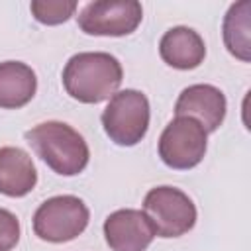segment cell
I'll return each instance as SVG.
<instances>
[{
    "label": "cell",
    "mask_w": 251,
    "mask_h": 251,
    "mask_svg": "<svg viewBox=\"0 0 251 251\" xmlns=\"http://www.w3.org/2000/svg\"><path fill=\"white\" fill-rule=\"evenodd\" d=\"M120 61L104 51H82L73 55L63 69L67 94L82 104H98L112 98L122 84Z\"/></svg>",
    "instance_id": "6da1fadb"
},
{
    "label": "cell",
    "mask_w": 251,
    "mask_h": 251,
    "mask_svg": "<svg viewBox=\"0 0 251 251\" xmlns=\"http://www.w3.org/2000/svg\"><path fill=\"white\" fill-rule=\"evenodd\" d=\"M25 141L57 175L75 176L88 165L90 151L84 137L65 122H43L25 131Z\"/></svg>",
    "instance_id": "7a4b0ae2"
},
{
    "label": "cell",
    "mask_w": 251,
    "mask_h": 251,
    "mask_svg": "<svg viewBox=\"0 0 251 251\" xmlns=\"http://www.w3.org/2000/svg\"><path fill=\"white\" fill-rule=\"evenodd\" d=\"M149 100L143 92L126 88L116 92L102 112V126L110 141L120 147L137 145L149 129Z\"/></svg>",
    "instance_id": "3957f363"
},
{
    "label": "cell",
    "mask_w": 251,
    "mask_h": 251,
    "mask_svg": "<svg viewBox=\"0 0 251 251\" xmlns=\"http://www.w3.org/2000/svg\"><path fill=\"white\" fill-rule=\"evenodd\" d=\"M143 214L151 222L155 235L165 239L188 233L198 218L190 196L175 186L151 188L143 198Z\"/></svg>",
    "instance_id": "277c9868"
},
{
    "label": "cell",
    "mask_w": 251,
    "mask_h": 251,
    "mask_svg": "<svg viewBox=\"0 0 251 251\" xmlns=\"http://www.w3.org/2000/svg\"><path fill=\"white\" fill-rule=\"evenodd\" d=\"M90 220L86 204L73 194L47 198L33 214V231L49 243H67L78 237Z\"/></svg>",
    "instance_id": "5b68a950"
},
{
    "label": "cell",
    "mask_w": 251,
    "mask_h": 251,
    "mask_svg": "<svg viewBox=\"0 0 251 251\" xmlns=\"http://www.w3.org/2000/svg\"><path fill=\"white\" fill-rule=\"evenodd\" d=\"M208 149V133L204 127L186 116H176L159 137L161 161L176 171L196 167Z\"/></svg>",
    "instance_id": "8992f818"
},
{
    "label": "cell",
    "mask_w": 251,
    "mask_h": 251,
    "mask_svg": "<svg viewBox=\"0 0 251 251\" xmlns=\"http://www.w3.org/2000/svg\"><path fill=\"white\" fill-rule=\"evenodd\" d=\"M141 20L143 8L135 0H98L82 8L78 27L88 35L122 37L133 33Z\"/></svg>",
    "instance_id": "52a82bcc"
},
{
    "label": "cell",
    "mask_w": 251,
    "mask_h": 251,
    "mask_svg": "<svg viewBox=\"0 0 251 251\" xmlns=\"http://www.w3.org/2000/svg\"><path fill=\"white\" fill-rule=\"evenodd\" d=\"M104 237L112 251H145L155 239V229L143 210L122 208L104 220Z\"/></svg>",
    "instance_id": "ba28073f"
},
{
    "label": "cell",
    "mask_w": 251,
    "mask_h": 251,
    "mask_svg": "<svg viewBox=\"0 0 251 251\" xmlns=\"http://www.w3.org/2000/svg\"><path fill=\"white\" fill-rule=\"evenodd\" d=\"M227 102L224 92L214 84H190L186 86L175 104L176 116L196 120L206 133L216 131L226 118Z\"/></svg>",
    "instance_id": "9c48e42d"
},
{
    "label": "cell",
    "mask_w": 251,
    "mask_h": 251,
    "mask_svg": "<svg viewBox=\"0 0 251 251\" xmlns=\"http://www.w3.org/2000/svg\"><path fill=\"white\" fill-rule=\"evenodd\" d=\"M159 55L169 67L178 71H190L200 67V63L204 61L206 45L196 29L176 25L163 33L159 41Z\"/></svg>",
    "instance_id": "30bf717a"
},
{
    "label": "cell",
    "mask_w": 251,
    "mask_h": 251,
    "mask_svg": "<svg viewBox=\"0 0 251 251\" xmlns=\"http://www.w3.org/2000/svg\"><path fill=\"white\" fill-rule=\"evenodd\" d=\"M37 184L31 157L20 147H0V194L22 198Z\"/></svg>",
    "instance_id": "8fae6325"
},
{
    "label": "cell",
    "mask_w": 251,
    "mask_h": 251,
    "mask_svg": "<svg viewBox=\"0 0 251 251\" xmlns=\"http://www.w3.org/2000/svg\"><path fill=\"white\" fill-rule=\"evenodd\" d=\"M37 90V78L29 65L22 61L0 63V108L18 110L25 106Z\"/></svg>",
    "instance_id": "7c38bea8"
},
{
    "label": "cell",
    "mask_w": 251,
    "mask_h": 251,
    "mask_svg": "<svg viewBox=\"0 0 251 251\" xmlns=\"http://www.w3.org/2000/svg\"><path fill=\"white\" fill-rule=\"evenodd\" d=\"M224 43L239 61L251 59V2L241 0L231 4L224 18Z\"/></svg>",
    "instance_id": "4fadbf2b"
},
{
    "label": "cell",
    "mask_w": 251,
    "mask_h": 251,
    "mask_svg": "<svg viewBox=\"0 0 251 251\" xmlns=\"http://www.w3.org/2000/svg\"><path fill=\"white\" fill-rule=\"evenodd\" d=\"M31 16L45 25H57L67 22L75 10H76V2L75 0H33L29 4Z\"/></svg>",
    "instance_id": "5bb4252c"
},
{
    "label": "cell",
    "mask_w": 251,
    "mask_h": 251,
    "mask_svg": "<svg viewBox=\"0 0 251 251\" xmlns=\"http://www.w3.org/2000/svg\"><path fill=\"white\" fill-rule=\"evenodd\" d=\"M20 241V222L16 214L0 208V251H12Z\"/></svg>",
    "instance_id": "9a60e30c"
}]
</instances>
